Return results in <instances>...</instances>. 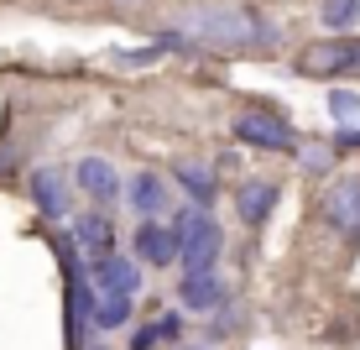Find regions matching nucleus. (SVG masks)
I'll return each instance as SVG.
<instances>
[{
    "mask_svg": "<svg viewBox=\"0 0 360 350\" xmlns=\"http://www.w3.org/2000/svg\"><path fill=\"white\" fill-rule=\"evenodd\" d=\"M178 37H188L193 53H266L277 47V27L251 6H188L178 11Z\"/></svg>",
    "mask_w": 360,
    "mask_h": 350,
    "instance_id": "nucleus-1",
    "label": "nucleus"
},
{
    "mask_svg": "<svg viewBox=\"0 0 360 350\" xmlns=\"http://www.w3.org/2000/svg\"><path fill=\"white\" fill-rule=\"evenodd\" d=\"M172 225H178V267H183V277L214 272L219 256H225V225L209 215V209H183Z\"/></svg>",
    "mask_w": 360,
    "mask_h": 350,
    "instance_id": "nucleus-2",
    "label": "nucleus"
},
{
    "mask_svg": "<svg viewBox=\"0 0 360 350\" xmlns=\"http://www.w3.org/2000/svg\"><path fill=\"white\" fill-rule=\"evenodd\" d=\"M230 131H235V142H240V146H256V152H297L292 126L277 115V110H266V105L240 110V115L230 120Z\"/></svg>",
    "mask_w": 360,
    "mask_h": 350,
    "instance_id": "nucleus-3",
    "label": "nucleus"
},
{
    "mask_svg": "<svg viewBox=\"0 0 360 350\" xmlns=\"http://www.w3.org/2000/svg\"><path fill=\"white\" fill-rule=\"evenodd\" d=\"M303 79H340V73H360V37H324L308 42L292 63Z\"/></svg>",
    "mask_w": 360,
    "mask_h": 350,
    "instance_id": "nucleus-4",
    "label": "nucleus"
},
{
    "mask_svg": "<svg viewBox=\"0 0 360 350\" xmlns=\"http://www.w3.org/2000/svg\"><path fill=\"white\" fill-rule=\"evenodd\" d=\"M68 241H73V251L84 261H105V256H115L120 230H115V220H110L105 209H89V215H79L68 225Z\"/></svg>",
    "mask_w": 360,
    "mask_h": 350,
    "instance_id": "nucleus-5",
    "label": "nucleus"
},
{
    "mask_svg": "<svg viewBox=\"0 0 360 350\" xmlns=\"http://www.w3.org/2000/svg\"><path fill=\"white\" fill-rule=\"evenodd\" d=\"M324 220L345 235V241H360V173H345V178L329 183V194H324Z\"/></svg>",
    "mask_w": 360,
    "mask_h": 350,
    "instance_id": "nucleus-6",
    "label": "nucleus"
},
{
    "mask_svg": "<svg viewBox=\"0 0 360 350\" xmlns=\"http://www.w3.org/2000/svg\"><path fill=\"white\" fill-rule=\"evenodd\" d=\"M136 246V261L141 267H178V225H162V220H141L131 235Z\"/></svg>",
    "mask_w": 360,
    "mask_h": 350,
    "instance_id": "nucleus-7",
    "label": "nucleus"
},
{
    "mask_svg": "<svg viewBox=\"0 0 360 350\" xmlns=\"http://www.w3.org/2000/svg\"><path fill=\"white\" fill-rule=\"evenodd\" d=\"M178 304L188 308V314H198V319H214V314H225V308H230V287H225L219 272L183 277V282H178Z\"/></svg>",
    "mask_w": 360,
    "mask_h": 350,
    "instance_id": "nucleus-8",
    "label": "nucleus"
},
{
    "mask_svg": "<svg viewBox=\"0 0 360 350\" xmlns=\"http://www.w3.org/2000/svg\"><path fill=\"white\" fill-rule=\"evenodd\" d=\"M73 183H79V194L89 199L94 209H110L120 199V173H115V162H105V157H79Z\"/></svg>",
    "mask_w": 360,
    "mask_h": 350,
    "instance_id": "nucleus-9",
    "label": "nucleus"
},
{
    "mask_svg": "<svg viewBox=\"0 0 360 350\" xmlns=\"http://www.w3.org/2000/svg\"><path fill=\"white\" fill-rule=\"evenodd\" d=\"M89 282H94V293H126L136 298L141 293V261L136 256H105V261H89Z\"/></svg>",
    "mask_w": 360,
    "mask_h": 350,
    "instance_id": "nucleus-10",
    "label": "nucleus"
},
{
    "mask_svg": "<svg viewBox=\"0 0 360 350\" xmlns=\"http://www.w3.org/2000/svg\"><path fill=\"white\" fill-rule=\"evenodd\" d=\"M126 204L141 220H162L172 209V183L162 178V173H136V178L126 183Z\"/></svg>",
    "mask_w": 360,
    "mask_h": 350,
    "instance_id": "nucleus-11",
    "label": "nucleus"
},
{
    "mask_svg": "<svg viewBox=\"0 0 360 350\" xmlns=\"http://www.w3.org/2000/svg\"><path fill=\"white\" fill-rule=\"evenodd\" d=\"M32 204L42 220H68L73 199H68V178L58 168H37L32 173Z\"/></svg>",
    "mask_w": 360,
    "mask_h": 350,
    "instance_id": "nucleus-12",
    "label": "nucleus"
},
{
    "mask_svg": "<svg viewBox=\"0 0 360 350\" xmlns=\"http://www.w3.org/2000/svg\"><path fill=\"white\" fill-rule=\"evenodd\" d=\"M277 199H282V189L271 178H245L240 189H235V209H240L245 225H266V215L277 209Z\"/></svg>",
    "mask_w": 360,
    "mask_h": 350,
    "instance_id": "nucleus-13",
    "label": "nucleus"
},
{
    "mask_svg": "<svg viewBox=\"0 0 360 350\" xmlns=\"http://www.w3.org/2000/svg\"><path fill=\"white\" fill-rule=\"evenodd\" d=\"M172 178H178V189L188 194V209H214L219 183H214V168H209V162H178Z\"/></svg>",
    "mask_w": 360,
    "mask_h": 350,
    "instance_id": "nucleus-14",
    "label": "nucleus"
},
{
    "mask_svg": "<svg viewBox=\"0 0 360 350\" xmlns=\"http://www.w3.org/2000/svg\"><path fill=\"white\" fill-rule=\"evenodd\" d=\"M178 330H183V314H162V319L141 324V330L131 335V350H162V345L178 340Z\"/></svg>",
    "mask_w": 360,
    "mask_h": 350,
    "instance_id": "nucleus-15",
    "label": "nucleus"
},
{
    "mask_svg": "<svg viewBox=\"0 0 360 350\" xmlns=\"http://www.w3.org/2000/svg\"><path fill=\"white\" fill-rule=\"evenodd\" d=\"M131 308H136V298H126V293H94V330L131 324Z\"/></svg>",
    "mask_w": 360,
    "mask_h": 350,
    "instance_id": "nucleus-16",
    "label": "nucleus"
},
{
    "mask_svg": "<svg viewBox=\"0 0 360 350\" xmlns=\"http://www.w3.org/2000/svg\"><path fill=\"white\" fill-rule=\"evenodd\" d=\"M319 21L329 37H345L360 21V0H319Z\"/></svg>",
    "mask_w": 360,
    "mask_h": 350,
    "instance_id": "nucleus-17",
    "label": "nucleus"
},
{
    "mask_svg": "<svg viewBox=\"0 0 360 350\" xmlns=\"http://www.w3.org/2000/svg\"><path fill=\"white\" fill-rule=\"evenodd\" d=\"M329 115L340 120L345 131H355L360 126V94L355 89H329Z\"/></svg>",
    "mask_w": 360,
    "mask_h": 350,
    "instance_id": "nucleus-18",
    "label": "nucleus"
},
{
    "mask_svg": "<svg viewBox=\"0 0 360 350\" xmlns=\"http://www.w3.org/2000/svg\"><path fill=\"white\" fill-rule=\"evenodd\" d=\"M297 157H303V168H308V173H329L334 146H297Z\"/></svg>",
    "mask_w": 360,
    "mask_h": 350,
    "instance_id": "nucleus-19",
    "label": "nucleus"
},
{
    "mask_svg": "<svg viewBox=\"0 0 360 350\" xmlns=\"http://www.w3.org/2000/svg\"><path fill=\"white\" fill-rule=\"evenodd\" d=\"M334 146H340V152H345V146H360V126L355 131H340V136H334Z\"/></svg>",
    "mask_w": 360,
    "mask_h": 350,
    "instance_id": "nucleus-20",
    "label": "nucleus"
},
{
    "mask_svg": "<svg viewBox=\"0 0 360 350\" xmlns=\"http://www.w3.org/2000/svg\"><path fill=\"white\" fill-rule=\"evenodd\" d=\"M178 350H209V345H178Z\"/></svg>",
    "mask_w": 360,
    "mask_h": 350,
    "instance_id": "nucleus-21",
    "label": "nucleus"
},
{
    "mask_svg": "<svg viewBox=\"0 0 360 350\" xmlns=\"http://www.w3.org/2000/svg\"><path fill=\"white\" fill-rule=\"evenodd\" d=\"M84 350H110V345H84Z\"/></svg>",
    "mask_w": 360,
    "mask_h": 350,
    "instance_id": "nucleus-22",
    "label": "nucleus"
}]
</instances>
